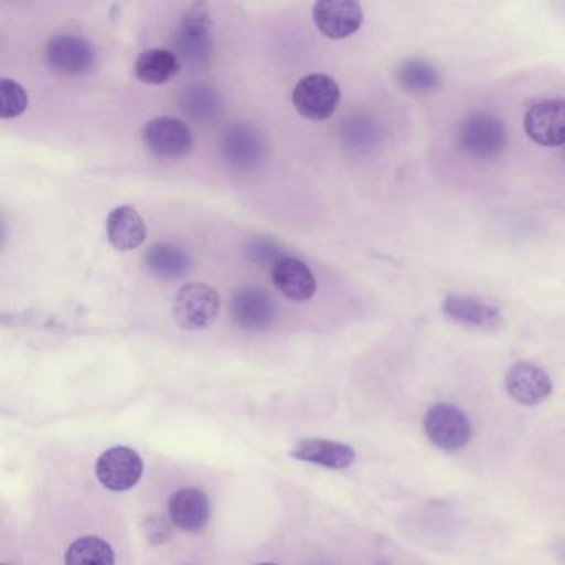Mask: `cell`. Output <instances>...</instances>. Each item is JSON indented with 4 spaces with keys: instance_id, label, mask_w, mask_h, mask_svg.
<instances>
[{
    "instance_id": "6da1fadb",
    "label": "cell",
    "mask_w": 565,
    "mask_h": 565,
    "mask_svg": "<svg viewBox=\"0 0 565 565\" xmlns=\"http://www.w3.org/2000/svg\"><path fill=\"white\" fill-rule=\"evenodd\" d=\"M220 310V294L203 282L186 284L174 299V320L184 330L207 329L216 322Z\"/></svg>"
},
{
    "instance_id": "7a4b0ae2",
    "label": "cell",
    "mask_w": 565,
    "mask_h": 565,
    "mask_svg": "<svg viewBox=\"0 0 565 565\" xmlns=\"http://www.w3.org/2000/svg\"><path fill=\"white\" fill-rule=\"evenodd\" d=\"M173 45L178 58L198 67L210 61L213 51L211 38L210 11L204 4H194L188 9L180 28L174 32Z\"/></svg>"
},
{
    "instance_id": "3957f363",
    "label": "cell",
    "mask_w": 565,
    "mask_h": 565,
    "mask_svg": "<svg viewBox=\"0 0 565 565\" xmlns=\"http://www.w3.org/2000/svg\"><path fill=\"white\" fill-rule=\"evenodd\" d=\"M425 431L436 448L456 451L471 441L472 425L458 406L436 403L426 412Z\"/></svg>"
},
{
    "instance_id": "277c9868",
    "label": "cell",
    "mask_w": 565,
    "mask_h": 565,
    "mask_svg": "<svg viewBox=\"0 0 565 565\" xmlns=\"http://www.w3.org/2000/svg\"><path fill=\"white\" fill-rule=\"evenodd\" d=\"M292 100L294 107L307 120H329L339 107L340 87L329 75H307L297 82Z\"/></svg>"
},
{
    "instance_id": "5b68a950",
    "label": "cell",
    "mask_w": 565,
    "mask_h": 565,
    "mask_svg": "<svg viewBox=\"0 0 565 565\" xmlns=\"http://www.w3.org/2000/svg\"><path fill=\"white\" fill-rule=\"evenodd\" d=\"M458 143L471 157L488 160L502 153L508 145V134L494 115L475 114L459 127Z\"/></svg>"
},
{
    "instance_id": "8992f818",
    "label": "cell",
    "mask_w": 565,
    "mask_h": 565,
    "mask_svg": "<svg viewBox=\"0 0 565 565\" xmlns=\"http://www.w3.org/2000/svg\"><path fill=\"white\" fill-rule=\"evenodd\" d=\"M45 61L58 75L81 77L94 71L97 65V52L90 42L78 35H55L45 49Z\"/></svg>"
},
{
    "instance_id": "52a82bcc",
    "label": "cell",
    "mask_w": 565,
    "mask_h": 565,
    "mask_svg": "<svg viewBox=\"0 0 565 565\" xmlns=\"http://www.w3.org/2000/svg\"><path fill=\"white\" fill-rule=\"evenodd\" d=\"M141 137L147 150L163 160L186 157L194 147L190 127L183 120L173 117L154 118L143 128Z\"/></svg>"
},
{
    "instance_id": "ba28073f",
    "label": "cell",
    "mask_w": 565,
    "mask_h": 565,
    "mask_svg": "<svg viewBox=\"0 0 565 565\" xmlns=\"http://www.w3.org/2000/svg\"><path fill=\"white\" fill-rule=\"evenodd\" d=\"M224 161L237 171H250L266 157V140L250 124H233L221 140Z\"/></svg>"
},
{
    "instance_id": "9c48e42d",
    "label": "cell",
    "mask_w": 565,
    "mask_h": 565,
    "mask_svg": "<svg viewBox=\"0 0 565 565\" xmlns=\"http://www.w3.org/2000/svg\"><path fill=\"white\" fill-rule=\"evenodd\" d=\"M231 320L244 330H266L277 317L276 300L259 287H241L230 300Z\"/></svg>"
},
{
    "instance_id": "30bf717a",
    "label": "cell",
    "mask_w": 565,
    "mask_h": 565,
    "mask_svg": "<svg viewBox=\"0 0 565 565\" xmlns=\"http://www.w3.org/2000/svg\"><path fill=\"white\" fill-rule=\"evenodd\" d=\"M527 137L541 147H564L565 145V100L539 102L529 108L524 118Z\"/></svg>"
},
{
    "instance_id": "8fae6325",
    "label": "cell",
    "mask_w": 565,
    "mask_h": 565,
    "mask_svg": "<svg viewBox=\"0 0 565 565\" xmlns=\"http://www.w3.org/2000/svg\"><path fill=\"white\" fill-rule=\"evenodd\" d=\"M143 461L140 455L127 446H115L100 456L97 476L102 484L110 491H128L140 481Z\"/></svg>"
},
{
    "instance_id": "7c38bea8",
    "label": "cell",
    "mask_w": 565,
    "mask_h": 565,
    "mask_svg": "<svg viewBox=\"0 0 565 565\" xmlns=\"http://www.w3.org/2000/svg\"><path fill=\"white\" fill-rule=\"evenodd\" d=\"M313 21L326 38L340 41L359 31L363 22L362 6L355 0H320L313 6Z\"/></svg>"
},
{
    "instance_id": "4fadbf2b",
    "label": "cell",
    "mask_w": 565,
    "mask_h": 565,
    "mask_svg": "<svg viewBox=\"0 0 565 565\" xmlns=\"http://www.w3.org/2000/svg\"><path fill=\"white\" fill-rule=\"evenodd\" d=\"M505 388L509 395L525 406L541 405L552 395L551 376L534 363H515L505 376Z\"/></svg>"
},
{
    "instance_id": "5bb4252c",
    "label": "cell",
    "mask_w": 565,
    "mask_h": 565,
    "mask_svg": "<svg viewBox=\"0 0 565 565\" xmlns=\"http://www.w3.org/2000/svg\"><path fill=\"white\" fill-rule=\"evenodd\" d=\"M274 286L282 296L296 302H307L316 296L317 282L312 270L296 257L284 256L273 264Z\"/></svg>"
},
{
    "instance_id": "9a60e30c",
    "label": "cell",
    "mask_w": 565,
    "mask_h": 565,
    "mask_svg": "<svg viewBox=\"0 0 565 565\" xmlns=\"http://www.w3.org/2000/svg\"><path fill=\"white\" fill-rule=\"evenodd\" d=\"M108 241L120 253L143 246L147 224L134 206L115 207L107 220Z\"/></svg>"
},
{
    "instance_id": "2e32d148",
    "label": "cell",
    "mask_w": 565,
    "mask_h": 565,
    "mask_svg": "<svg viewBox=\"0 0 565 565\" xmlns=\"http://www.w3.org/2000/svg\"><path fill=\"white\" fill-rule=\"evenodd\" d=\"M210 501L206 494L198 489H183L171 498V522L181 531H201L210 521Z\"/></svg>"
},
{
    "instance_id": "e0dca14e",
    "label": "cell",
    "mask_w": 565,
    "mask_h": 565,
    "mask_svg": "<svg viewBox=\"0 0 565 565\" xmlns=\"http://www.w3.org/2000/svg\"><path fill=\"white\" fill-rule=\"evenodd\" d=\"M290 456L329 469H345L355 461L353 448L343 443L329 441V439H303L297 443Z\"/></svg>"
},
{
    "instance_id": "ac0fdd59",
    "label": "cell",
    "mask_w": 565,
    "mask_h": 565,
    "mask_svg": "<svg viewBox=\"0 0 565 565\" xmlns=\"http://www.w3.org/2000/svg\"><path fill=\"white\" fill-rule=\"evenodd\" d=\"M181 62L174 52L167 49H150L138 57L135 74L143 84L164 85L178 77Z\"/></svg>"
},
{
    "instance_id": "d6986e66",
    "label": "cell",
    "mask_w": 565,
    "mask_h": 565,
    "mask_svg": "<svg viewBox=\"0 0 565 565\" xmlns=\"http://www.w3.org/2000/svg\"><path fill=\"white\" fill-rule=\"evenodd\" d=\"M443 312L455 320V322L465 323L468 327H479V329H491L498 326L499 310L488 303L479 302L472 297L449 296L443 302Z\"/></svg>"
},
{
    "instance_id": "ffe728a7",
    "label": "cell",
    "mask_w": 565,
    "mask_h": 565,
    "mask_svg": "<svg viewBox=\"0 0 565 565\" xmlns=\"http://www.w3.org/2000/svg\"><path fill=\"white\" fill-rule=\"evenodd\" d=\"M145 263L153 276L163 280L181 279L191 267L186 250L171 243L154 244L145 256Z\"/></svg>"
},
{
    "instance_id": "44dd1931",
    "label": "cell",
    "mask_w": 565,
    "mask_h": 565,
    "mask_svg": "<svg viewBox=\"0 0 565 565\" xmlns=\"http://www.w3.org/2000/svg\"><path fill=\"white\" fill-rule=\"evenodd\" d=\"M181 107L196 124H213L221 115V98L206 85H193L181 94Z\"/></svg>"
},
{
    "instance_id": "7402d4cb",
    "label": "cell",
    "mask_w": 565,
    "mask_h": 565,
    "mask_svg": "<svg viewBox=\"0 0 565 565\" xmlns=\"http://www.w3.org/2000/svg\"><path fill=\"white\" fill-rule=\"evenodd\" d=\"M396 81L403 90L412 95H428L439 87L435 67L423 61H408L396 72Z\"/></svg>"
},
{
    "instance_id": "603a6c76",
    "label": "cell",
    "mask_w": 565,
    "mask_h": 565,
    "mask_svg": "<svg viewBox=\"0 0 565 565\" xmlns=\"http://www.w3.org/2000/svg\"><path fill=\"white\" fill-rule=\"evenodd\" d=\"M65 564L115 565V555L107 542L95 535H85L68 547Z\"/></svg>"
},
{
    "instance_id": "cb8c5ba5",
    "label": "cell",
    "mask_w": 565,
    "mask_h": 565,
    "mask_svg": "<svg viewBox=\"0 0 565 565\" xmlns=\"http://www.w3.org/2000/svg\"><path fill=\"white\" fill-rule=\"evenodd\" d=\"M29 108V95L25 88L11 78L0 81V117L4 120L21 117Z\"/></svg>"
},
{
    "instance_id": "d4e9b609",
    "label": "cell",
    "mask_w": 565,
    "mask_h": 565,
    "mask_svg": "<svg viewBox=\"0 0 565 565\" xmlns=\"http://www.w3.org/2000/svg\"><path fill=\"white\" fill-rule=\"evenodd\" d=\"M343 137L347 138L349 145H352L353 148L365 150V148L373 147L376 143L379 131H376L375 125L370 124L365 118H355V120L347 125L345 130H343Z\"/></svg>"
},
{
    "instance_id": "484cf974",
    "label": "cell",
    "mask_w": 565,
    "mask_h": 565,
    "mask_svg": "<svg viewBox=\"0 0 565 565\" xmlns=\"http://www.w3.org/2000/svg\"><path fill=\"white\" fill-rule=\"evenodd\" d=\"M249 254L256 263L260 264L270 263V260L276 264L280 257H284L280 256V246H277L273 241L264 239V237L250 243Z\"/></svg>"
},
{
    "instance_id": "4316f807",
    "label": "cell",
    "mask_w": 565,
    "mask_h": 565,
    "mask_svg": "<svg viewBox=\"0 0 565 565\" xmlns=\"http://www.w3.org/2000/svg\"><path fill=\"white\" fill-rule=\"evenodd\" d=\"M259 565H274V564H259Z\"/></svg>"
},
{
    "instance_id": "83f0119b",
    "label": "cell",
    "mask_w": 565,
    "mask_h": 565,
    "mask_svg": "<svg viewBox=\"0 0 565 565\" xmlns=\"http://www.w3.org/2000/svg\"><path fill=\"white\" fill-rule=\"evenodd\" d=\"M4 565H8V564H4Z\"/></svg>"
}]
</instances>
